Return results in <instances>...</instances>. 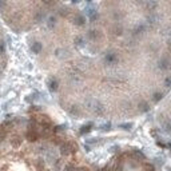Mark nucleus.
Masks as SVG:
<instances>
[{"mask_svg":"<svg viewBox=\"0 0 171 171\" xmlns=\"http://www.w3.org/2000/svg\"><path fill=\"white\" fill-rule=\"evenodd\" d=\"M75 151H76V144L72 142H66L60 144V153H62V155H70Z\"/></svg>","mask_w":171,"mask_h":171,"instance_id":"nucleus-1","label":"nucleus"},{"mask_svg":"<svg viewBox=\"0 0 171 171\" xmlns=\"http://www.w3.org/2000/svg\"><path fill=\"white\" fill-rule=\"evenodd\" d=\"M102 38H103V34L99 29H91V31H88V39L92 40V42H96V40L102 39Z\"/></svg>","mask_w":171,"mask_h":171,"instance_id":"nucleus-2","label":"nucleus"},{"mask_svg":"<svg viewBox=\"0 0 171 171\" xmlns=\"http://www.w3.org/2000/svg\"><path fill=\"white\" fill-rule=\"evenodd\" d=\"M74 24H76V26H84V23H86V19L83 15H80V13H76L74 16Z\"/></svg>","mask_w":171,"mask_h":171,"instance_id":"nucleus-3","label":"nucleus"},{"mask_svg":"<svg viewBox=\"0 0 171 171\" xmlns=\"http://www.w3.org/2000/svg\"><path fill=\"white\" fill-rule=\"evenodd\" d=\"M11 144H12V147L15 148H18L20 144H22V138L19 137V135H13L12 139H11Z\"/></svg>","mask_w":171,"mask_h":171,"instance_id":"nucleus-4","label":"nucleus"},{"mask_svg":"<svg viewBox=\"0 0 171 171\" xmlns=\"http://www.w3.org/2000/svg\"><path fill=\"white\" fill-rule=\"evenodd\" d=\"M48 88L51 90V91H56L58 90V80L56 79H51L48 82Z\"/></svg>","mask_w":171,"mask_h":171,"instance_id":"nucleus-5","label":"nucleus"},{"mask_svg":"<svg viewBox=\"0 0 171 171\" xmlns=\"http://www.w3.org/2000/svg\"><path fill=\"white\" fill-rule=\"evenodd\" d=\"M31 49H32L35 54H39L40 51H42V44H40L39 42H35L32 46H31Z\"/></svg>","mask_w":171,"mask_h":171,"instance_id":"nucleus-6","label":"nucleus"},{"mask_svg":"<svg viewBox=\"0 0 171 171\" xmlns=\"http://www.w3.org/2000/svg\"><path fill=\"white\" fill-rule=\"evenodd\" d=\"M112 31H114L115 35H122V32H123V27L120 26V24H117L115 27H112Z\"/></svg>","mask_w":171,"mask_h":171,"instance_id":"nucleus-7","label":"nucleus"},{"mask_svg":"<svg viewBox=\"0 0 171 171\" xmlns=\"http://www.w3.org/2000/svg\"><path fill=\"white\" fill-rule=\"evenodd\" d=\"M92 127V123H88V124H84L82 128H80V134H86V132H88L90 130H91Z\"/></svg>","mask_w":171,"mask_h":171,"instance_id":"nucleus-8","label":"nucleus"},{"mask_svg":"<svg viewBox=\"0 0 171 171\" xmlns=\"http://www.w3.org/2000/svg\"><path fill=\"white\" fill-rule=\"evenodd\" d=\"M117 55L115 54H108L107 56H106V60H107V62H110V63H114V62H117Z\"/></svg>","mask_w":171,"mask_h":171,"instance_id":"nucleus-9","label":"nucleus"},{"mask_svg":"<svg viewBox=\"0 0 171 171\" xmlns=\"http://www.w3.org/2000/svg\"><path fill=\"white\" fill-rule=\"evenodd\" d=\"M144 171H155V167L150 163H146L144 164Z\"/></svg>","mask_w":171,"mask_h":171,"instance_id":"nucleus-10","label":"nucleus"},{"mask_svg":"<svg viewBox=\"0 0 171 171\" xmlns=\"http://www.w3.org/2000/svg\"><path fill=\"white\" fill-rule=\"evenodd\" d=\"M63 171H76V168H75V166H74V164L70 163V164H67L66 167H64Z\"/></svg>","mask_w":171,"mask_h":171,"instance_id":"nucleus-11","label":"nucleus"},{"mask_svg":"<svg viewBox=\"0 0 171 171\" xmlns=\"http://www.w3.org/2000/svg\"><path fill=\"white\" fill-rule=\"evenodd\" d=\"M139 108L142 110V111H146V110H148V104L146 102H142V103H139Z\"/></svg>","mask_w":171,"mask_h":171,"instance_id":"nucleus-12","label":"nucleus"},{"mask_svg":"<svg viewBox=\"0 0 171 171\" xmlns=\"http://www.w3.org/2000/svg\"><path fill=\"white\" fill-rule=\"evenodd\" d=\"M6 138V130L0 128V142H3V139Z\"/></svg>","mask_w":171,"mask_h":171,"instance_id":"nucleus-13","label":"nucleus"},{"mask_svg":"<svg viewBox=\"0 0 171 171\" xmlns=\"http://www.w3.org/2000/svg\"><path fill=\"white\" fill-rule=\"evenodd\" d=\"M160 99H162V94H160V92H157L154 95V102H159Z\"/></svg>","mask_w":171,"mask_h":171,"instance_id":"nucleus-14","label":"nucleus"},{"mask_svg":"<svg viewBox=\"0 0 171 171\" xmlns=\"http://www.w3.org/2000/svg\"><path fill=\"white\" fill-rule=\"evenodd\" d=\"M55 24H56V22H55V18H49V20H48V27H54Z\"/></svg>","mask_w":171,"mask_h":171,"instance_id":"nucleus-15","label":"nucleus"},{"mask_svg":"<svg viewBox=\"0 0 171 171\" xmlns=\"http://www.w3.org/2000/svg\"><path fill=\"white\" fill-rule=\"evenodd\" d=\"M120 127L124 128V130H130L132 127V123H127V124H120Z\"/></svg>","mask_w":171,"mask_h":171,"instance_id":"nucleus-16","label":"nucleus"},{"mask_svg":"<svg viewBox=\"0 0 171 171\" xmlns=\"http://www.w3.org/2000/svg\"><path fill=\"white\" fill-rule=\"evenodd\" d=\"M76 171H88L87 168H86V167H80V168H78Z\"/></svg>","mask_w":171,"mask_h":171,"instance_id":"nucleus-17","label":"nucleus"},{"mask_svg":"<svg viewBox=\"0 0 171 171\" xmlns=\"http://www.w3.org/2000/svg\"><path fill=\"white\" fill-rule=\"evenodd\" d=\"M170 43H171V42H170Z\"/></svg>","mask_w":171,"mask_h":171,"instance_id":"nucleus-18","label":"nucleus"}]
</instances>
